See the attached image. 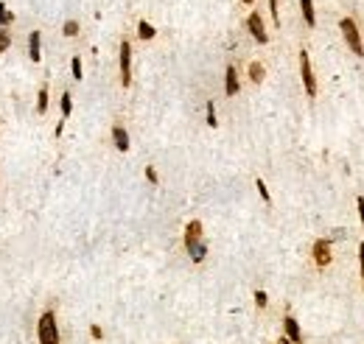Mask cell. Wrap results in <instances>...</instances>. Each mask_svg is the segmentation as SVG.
Masks as SVG:
<instances>
[{"label":"cell","mask_w":364,"mask_h":344,"mask_svg":"<svg viewBox=\"0 0 364 344\" xmlns=\"http://www.w3.org/2000/svg\"><path fill=\"white\" fill-rule=\"evenodd\" d=\"M36 344H62L59 336V322H56V311L45 308L36 319Z\"/></svg>","instance_id":"obj_1"},{"label":"cell","mask_w":364,"mask_h":344,"mask_svg":"<svg viewBox=\"0 0 364 344\" xmlns=\"http://www.w3.org/2000/svg\"><path fill=\"white\" fill-rule=\"evenodd\" d=\"M339 28H342V34H345V39H347V45H350L353 54H356V56H364V42H361V34H358V25L353 23L350 17H342Z\"/></svg>","instance_id":"obj_2"},{"label":"cell","mask_w":364,"mask_h":344,"mask_svg":"<svg viewBox=\"0 0 364 344\" xmlns=\"http://www.w3.org/2000/svg\"><path fill=\"white\" fill-rule=\"evenodd\" d=\"M300 76H303L305 95H308V98H316V76H314V67H311L308 51H300Z\"/></svg>","instance_id":"obj_3"},{"label":"cell","mask_w":364,"mask_h":344,"mask_svg":"<svg viewBox=\"0 0 364 344\" xmlns=\"http://www.w3.org/2000/svg\"><path fill=\"white\" fill-rule=\"evenodd\" d=\"M132 84V45L129 39L121 42V87Z\"/></svg>","instance_id":"obj_4"},{"label":"cell","mask_w":364,"mask_h":344,"mask_svg":"<svg viewBox=\"0 0 364 344\" xmlns=\"http://www.w3.org/2000/svg\"><path fill=\"white\" fill-rule=\"evenodd\" d=\"M311 255H314V263L320 266V269L331 266V258H334V255H331V241H328V238H316Z\"/></svg>","instance_id":"obj_5"},{"label":"cell","mask_w":364,"mask_h":344,"mask_svg":"<svg viewBox=\"0 0 364 344\" xmlns=\"http://www.w3.org/2000/svg\"><path fill=\"white\" fill-rule=\"evenodd\" d=\"M247 28H249V34L255 36V42H261V45L269 42V34H266V28H263V17L258 12H252L247 17Z\"/></svg>","instance_id":"obj_6"},{"label":"cell","mask_w":364,"mask_h":344,"mask_svg":"<svg viewBox=\"0 0 364 344\" xmlns=\"http://www.w3.org/2000/svg\"><path fill=\"white\" fill-rule=\"evenodd\" d=\"M283 333H286V338H289L291 344H303V330H300V322L294 319L291 314L283 316Z\"/></svg>","instance_id":"obj_7"},{"label":"cell","mask_w":364,"mask_h":344,"mask_svg":"<svg viewBox=\"0 0 364 344\" xmlns=\"http://www.w3.org/2000/svg\"><path fill=\"white\" fill-rule=\"evenodd\" d=\"M199 241H202V221L194 218V221H188V227H185V249L191 252Z\"/></svg>","instance_id":"obj_8"},{"label":"cell","mask_w":364,"mask_h":344,"mask_svg":"<svg viewBox=\"0 0 364 344\" xmlns=\"http://www.w3.org/2000/svg\"><path fill=\"white\" fill-rule=\"evenodd\" d=\"M28 56H31V62L42 59V34L39 31H31V36H28Z\"/></svg>","instance_id":"obj_9"},{"label":"cell","mask_w":364,"mask_h":344,"mask_svg":"<svg viewBox=\"0 0 364 344\" xmlns=\"http://www.w3.org/2000/svg\"><path fill=\"white\" fill-rule=\"evenodd\" d=\"M238 90H241V84H238V70L233 65H227V70H224V92L227 95H236Z\"/></svg>","instance_id":"obj_10"},{"label":"cell","mask_w":364,"mask_h":344,"mask_svg":"<svg viewBox=\"0 0 364 344\" xmlns=\"http://www.w3.org/2000/svg\"><path fill=\"white\" fill-rule=\"evenodd\" d=\"M112 143H115L118 151H129V132L121 126V123L112 126Z\"/></svg>","instance_id":"obj_11"},{"label":"cell","mask_w":364,"mask_h":344,"mask_svg":"<svg viewBox=\"0 0 364 344\" xmlns=\"http://www.w3.org/2000/svg\"><path fill=\"white\" fill-rule=\"evenodd\" d=\"M300 9H303V20L308 23V28L316 25V14H314V3L311 0H300Z\"/></svg>","instance_id":"obj_12"},{"label":"cell","mask_w":364,"mask_h":344,"mask_svg":"<svg viewBox=\"0 0 364 344\" xmlns=\"http://www.w3.org/2000/svg\"><path fill=\"white\" fill-rule=\"evenodd\" d=\"M48 84L39 87V92H36V115H45L48 112Z\"/></svg>","instance_id":"obj_13"},{"label":"cell","mask_w":364,"mask_h":344,"mask_svg":"<svg viewBox=\"0 0 364 344\" xmlns=\"http://www.w3.org/2000/svg\"><path fill=\"white\" fill-rule=\"evenodd\" d=\"M263 76H266V70H263V65H261V62H249V79H252L255 84H261V81H263Z\"/></svg>","instance_id":"obj_14"},{"label":"cell","mask_w":364,"mask_h":344,"mask_svg":"<svg viewBox=\"0 0 364 344\" xmlns=\"http://www.w3.org/2000/svg\"><path fill=\"white\" fill-rule=\"evenodd\" d=\"M188 255H191V260H194V263H202V260L207 258V243H205V241H199V243H196V247L191 249Z\"/></svg>","instance_id":"obj_15"},{"label":"cell","mask_w":364,"mask_h":344,"mask_svg":"<svg viewBox=\"0 0 364 344\" xmlns=\"http://www.w3.org/2000/svg\"><path fill=\"white\" fill-rule=\"evenodd\" d=\"M154 34H157V31H154L152 23H146V20H140V23H138V36H140V39H154Z\"/></svg>","instance_id":"obj_16"},{"label":"cell","mask_w":364,"mask_h":344,"mask_svg":"<svg viewBox=\"0 0 364 344\" xmlns=\"http://www.w3.org/2000/svg\"><path fill=\"white\" fill-rule=\"evenodd\" d=\"M59 107H62V118H70V112H73V95L70 92H62Z\"/></svg>","instance_id":"obj_17"},{"label":"cell","mask_w":364,"mask_h":344,"mask_svg":"<svg viewBox=\"0 0 364 344\" xmlns=\"http://www.w3.org/2000/svg\"><path fill=\"white\" fill-rule=\"evenodd\" d=\"M12 23H14V14L9 12L6 3H0V28H9Z\"/></svg>","instance_id":"obj_18"},{"label":"cell","mask_w":364,"mask_h":344,"mask_svg":"<svg viewBox=\"0 0 364 344\" xmlns=\"http://www.w3.org/2000/svg\"><path fill=\"white\" fill-rule=\"evenodd\" d=\"M62 34L65 36H76L79 34V23H76V20H67V23L62 25Z\"/></svg>","instance_id":"obj_19"},{"label":"cell","mask_w":364,"mask_h":344,"mask_svg":"<svg viewBox=\"0 0 364 344\" xmlns=\"http://www.w3.org/2000/svg\"><path fill=\"white\" fill-rule=\"evenodd\" d=\"M70 70H73V79L76 81H81L84 76H81V59L79 56H73V62H70Z\"/></svg>","instance_id":"obj_20"},{"label":"cell","mask_w":364,"mask_h":344,"mask_svg":"<svg viewBox=\"0 0 364 344\" xmlns=\"http://www.w3.org/2000/svg\"><path fill=\"white\" fill-rule=\"evenodd\" d=\"M12 48V34L9 31H0V54H6Z\"/></svg>","instance_id":"obj_21"},{"label":"cell","mask_w":364,"mask_h":344,"mask_svg":"<svg viewBox=\"0 0 364 344\" xmlns=\"http://www.w3.org/2000/svg\"><path fill=\"white\" fill-rule=\"evenodd\" d=\"M255 187H258V193H261V199L269 205V202H272V196H269V187L263 185V179H255Z\"/></svg>","instance_id":"obj_22"},{"label":"cell","mask_w":364,"mask_h":344,"mask_svg":"<svg viewBox=\"0 0 364 344\" xmlns=\"http://www.w3.org/2000/svg\"><path fill=\"white\" fill-rule=\"evenodd\" d=\"M252 297H255V305H258V308H266V305H269V297H266V291H261V288H258Z\"/></svg>","instance_id":"obj_23"},{"label":"cell","mask_w":364,"mask_h":344,"mask_svg":"<svg viewBox=\"0 0 364 344\" xmlns=\"http://www.w3.org/2000/svg\"><path fill=\"white\" fill-rule=\"evenodd\" d=\"M207 123H210V126H218V121H216V107H213V101H207Z\"/></svg>","instance_id":"obj_24"},{"label":"cell","mask_w":364,"mask_h":344,"mask_svg":"<svg viewBox=\"0 0 364 344\" xmlns=\"http://www.w3.org/2000/svg\"><path fill=\"white\" fill-rule=\"evenodd\" d=\"M146 179L152 182V185H157V182H160V176H157V171H154V165H146Z\"/></svg>","instance_id":"obj_25"},{"label":"cell","mask_w":364,"mask_h":344,"mask_svg":"<svg viewBox=\"0 0 364 344\" xmlns=\"http://www.w3.org/2000/svg\"><path fill=\"white\" fill-rule=\"evenodd\" d=\"M269 12H272L275 25H280V12H278V0H269Z\"/></svg>","instance_id":"obj_26"},{"label":"cell","mask_w":364,"mask_h":344,"mask_svg":"<svg viewBox=\"0 0 364 344\" xmlns=\"http://www.w3.org/2000/svg\"><path fill=\"white\" fill-rule=\"evenodd\" d=\"M90 336L96 338V341H101V338H104V330H101V325H90Z\"/></svg>","instance_id":"obj_27"},{"label":"cell","mask_w":364,"mask_h":344,"mask_svg":"<svg viewBox=\"0 0 364 344\" xmlns=\"http://www.w3.org/2000/svg\"><path fill=\"white\" fill-rule=\"evenodd\" d=\"M356 207H358V218L364 221V196H358V199H356Z\"/></svg>","instance_id":"obj_28"},{"label":"cell","mask_w":364,"mask_h":344,"mask_svg":"<svg viewBox=\"0 0 364 344\" xmlns=\"http://www.w3.org/2000/svg\"><path fill=\"white\" fill-rule=\"evenodd\" d=\"M358 260H361V280H364V241H361V247H358Z\"/></svg>","instance_id":"obj_29"},{"label":"cell","mask_w":364,"mask_h":344,"mask_svg":"<svg viewBox=\"0 0 364 344\" xmlns=\"http://www.w3.org/2000/svg\"><path fill=\"white\" fill-rule=\"evenodd\" d=\"M275 344H291V341H289V338L283 336V338H278V341H275Z\"/></svg>","instance_id":"obj_30"},{"label":"cell","mask_w":364,"mask_h":344,"mask_svg":"<svg viewBox=\"0 0 364 344\" xmlns=\"http://www.w3.org/2000/svg\"><path fill=\"white\" fill-rule=\"evenodd\" d=\"M241 3H247V6H249V3H252V0H241Z\"/></svg>","instance_id":"obj_31"}]
</instances>
